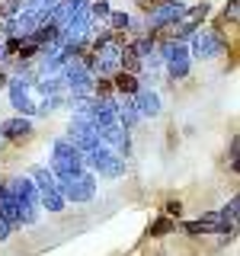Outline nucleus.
I'll use <instances>...</instances> for the list:
<instances>
[{
	"instance_id": "nucleus-11",
	"label": "nucleus",
	"mask_w": 240,
	"mask_h": 256,
	"mask_svg": "<svg viewBox=\"0 0 240 256\" xmlns=\"http://www.w3.org/2000/svg\"><path fill=\"white\" fill-rule=\"evenodd\" d=\"M32 132H36V125H32V118H26V116H13V118H6V122H0V138L13 141V144L29 141Z\"/></svg>"
},
{
	"instance_id": "nucleus-14",
	"label": "nucleus",
	"mask_w": 240,
	"mask_h": 256,
	"mask_svg": "<svg viewBox=\"0 0 240 256\" xmlns=\"http://www.w3.org/2000/svg\"><path fill=\"white\" fill-rule=\"evenodd\" d=\"M0 218L10 224V230L20 228V208H16L13 192L6 189V180H0Z\"/></svg>"
},
{
	"instance_id": "nucleus-29",
	"label": "nucleus",
	"mask_w": 240,
	"mask_h": 256,
	"mask_svg": "<svg viewBox=\"0 0 240 256\" xmlns=\"http://www.w3.org/2000/svg\"><path fill=\"white\" fill-rule=\"evenodd\" d=\"M4 144H6V141H4V138H0V148H4Z\"/></svg>"
},
{
	"instance_id": "nucleus-23",
	"label": "nucleus",
	"mask_w": 240,
	"mask_h": 256,
	"mask_svg": "<svg viewBox=\"0 0 240 256\" xmlns=\"http://www.w3.org/2000/svg\"><path fill=\"white\" fill-rule=\"evenodd\" d=\"M112 10H109V0H90V16H93V22L96 20H106Z\"/></svg>"
},
{
	"instance_id": "nucleus-26",
	"label": "nucleus",
	"mask_w": 240,
	"mask_h": 256,
	"mask_svg": "<svg viewBox=\"0 0 240 256\" xmlns=\"http://www.w3.org/2000/svg\"><path fill=\"white\" fill-rule=\"evenodd\" d=\"M237 150H240V141L234 138V141H230V154H228L230 157V170H237Z\"/></svg>"
},
{
	"instance_id": "nucleus-9",
	"label": "nucleus",
	"mask_w": 240,
	"mask_h": 256,
	"mask_svg": "<svg viewBox=\"0 0 240 256\" xmlns=\"http://www.w3.org/2000/svg\"><path fill=\"white\" fill-rule=\"evenodd\" d=\"M100 144H106V148L112 150L116 157L128 160V154H132V132L122 125H109V128H100Z\"/></svg>"
},
{
	"instance_id": "nucleus-8",
	"label": "nucleus",
	"mask_w": 240,
	"mask_h": 256,
	"mask_svg": "<svg viewBox=\"0 0 240 256\" xmlns=\"http://www.w3.org/2000/svg\"><path fill=\"white\" fill-rule=\"evenodd\" d=\"M68 138L77 144V150H80V154H86V150H93L96 144H100V134H96L93 122H90L86 116H80V112H74V116H70Z\"/></svg>"
},
{
	"instance_id": "nucleus-19",
	"label": "nucleus",
	"mask_w": 240,
	"mask_h": 256,
	"mask_svg": "<svg viewBox=\"0 0 240 256\" xmlns=\"http://www.w3.org/2000/svg\"><path fill=\"white\" fill-rule=\"evenodd\" d=\"M128 22H132V16H128V13H109L106 16V26H109V32H116V36L128 32Z\"/></svg>"
},
{
	"instance_id": "nucleus-28",
	"label": "nucleus",
	"mask_w": 240,
	"mask_h": 256,
	"mask_svg": "<svg viewBox=\"0 0 240 256\" xmlns=\"http://www.w3.org/2000/svg\"><path fill=\"white\" fill-rule=\"evenodd\" d=\"M6 84H10V74H4V70H0V90H6Z\"/></svg>"
},
{
	"instance_id": "nucleus-10",
	"label": "nucleus",
	"mask_w": 240,
	"mask_h": 256,
	"mask_svg": "<svg viewBox=\"0 0 240 256\" xmlns=\"http://www.w3.org/2000/svg\"><path fill=\"white\" fill-rule=\"evenodd\" d=\"M182 230L196 237V234H230V230H237V228H230L228 221H221L218 212H208L198 221H186V224H182Z\"/></svg>"
},
{
	"instance_id": "nucleus-16",
	"label": "nucleus",
	"mask_w": 240,
	"mask_h": 256,
	"mask_svg": "<svg viewBox=\"0 0 240 256\" xmlns=\"http://www.w3.org/2000/svg\"><path fill=\"white\" fill-rule=\"evenodd\" d=\"M38 208L48 214H61L64 208H68V202H64V196L58 192V186L54 189H45V192H38Z\"/></svg>"
},
{
	"instance_id": "nucleus-22",
	"label": "nucleus",
	"mask_w": 240,
	"mask_h": 256,
	"mask_svg": "<svg viewBox=\"0 0 240 256\" xmlns=\"http://www.w3.org/2000/svg\"><path fill=\"white\" fill-rule=\"evenodd\" d=\"M20 13H22V0H4V6H0L4 20H16Z\"/></svg>"
},
{
	"instance_id": "nucleus-4",
	"label": "nucleus",
	"mask_w": 240,
	"mask_h": 256,
	"mask_svg": "<svg viewBox=\"0 0 240 256\" xmlns=\"http://www.w3.org/2000/svg\"><path fill=\"white\" fill-rule=\"evenodd\" d=\"M84 170H90L93 176L118 180V176H125V160L116 157L106 144H96L93 150H86V154H84Z\"/></svg>"
},
{
	"instance_id": "nucleus-15",
	"label": "nucleus",
	"mask_w": 240,
	"mask_h": 256,
	"mask_svg": "<svg viewBox=\"0 0 240 256\" xmlns=\"http://www.w3.org/2000/svg\"><path fill=\"white\" fill-rule=\"evenodd\" d=\"M109 84H112V90H116L118 96H134L141 90V77L125 74V70H116V74L109 77Z\"/></svg>"
},
{
	"instance_id": "nucleus-12",
	"label": "nucleus",
	"mask_w": 240,
	"mask_h": 256,
	"mask_svg": "<svg viewBox=\"0 0 240 256\" xmlns=\"http://www.w3.org/2000/svg\"><path fill=\"white\" fill-rule=\"evenodd\" d=\"M132 102H134V109H138V116L141 118H157L160 116V96H157V90H148V86L141 84V90L132 96Z\"/></svg>"
},
{
	"instance_id": "nucleus-6",
	"label": "nucleus",
	"mask_w": 240,
	"mask_h": 256,
	"mask_svg": "<svg viewBox=\"0 0 240 256\" xmlns=\"http://www.w3.org/2000/svg\"><path fill=\"white\" fill-rule=\"evenodd\" d=\"M160 61L166 64V74L170 80H186L189 77V64H192V54L182 42H164L160 45Z\"/></svg>"
},
{
	"instance_id": "nucleus-5",
	"label": "nucleus",
	"mask_w": 240,
	"mask_h": 256,
	"mask_svg": "<svg viewBox=\"0 0 240 256\" xmlns=\"http://www.w3.org/2000/svg\"><path fill=\"white\" fill-rule=\"evenodd\" d=\"M228 52V42H224V36L218 29H196L189 36V54H196V58H218V54Z\"/></svg>"
},
{
	"instance_id": "nucleus-1",
	"label": "nucleus",
	"mask_w": 240,
	"mask_h": 256,
	"mask_svg": "<svg viewBox=\"0 0 240 256\" xmlns=\"http://www.w3.org/2000/svg\"><path fill=\"white\" fill-rule=\"evenodd\" d=\"M6 189L13 192L16 208H20V228H32V224L38 221V214H42L36 182H32L29 176H10V180H6Z\"/></svg>"
},
{
	"instance_id": "nucleus-21",
	"label": "nucleus",
	"mask_w": 240,
	"mask_h": 256,
	"mask_svg": "<svg viewBox=\"0 0 240 256\" xmlns=\"http://www.w3.org/2000/svg\"><path fill=\"white\" fill-rule=\"evenodd\" d=\"M170 230H176V221L164 214V218H157V221L148 228V234H150V237H164V234H170Z\"/></svg>"
},
{
	"instance_id": "nucleus-27",
	"label": "nucleus",
	"mask_w": 240,
	"mask_h": 256,
	"mask_svg": "<svg viewBox=\"0 0 240 256\" xmlns=\"http://www.w3.org/2000/svg\"><path fill=\"white\" fill-rule=\"evenodd\" d=\"M13 237V230H10V224H6L4 218H0V244H6V240Z\"/></svg>"
},
{
	"instance_id": "nucleus-17",
	"label": "nucleus",
	"mask_w": 240,
	"mask_h": 256,
	"mask_svg": "<svg viewBox=\"0 0 240 256\" xmlns=\"http://www.w3.org/2000/svg\"><path fill=\"white\" fill-rule=\"evenodd\" d=\"M26 176H29L32 182H36V189H38V192H45V189H54V186H58L54 173L48 170L45 164H36V166H29V173H26Z\"/></svg>"
},
{
	"instance_id": "nucleus-25",
	"label": "nucleus",
	"mask_w": 240,
	"mask_h": 256,
	"mask_svg": "<svg viewBox=\"0 0 240 256\" xmlns=\"http://www.w3.org/2000/svg\"><path fill=\"white\" fill-rule=\"evenodd\" d=\"M180 214H182V205L176 202V198H173V202H166V218H180Z\"/></svg>"
},
{
	"instance_id": "nucleus-3",
	"label": "nucleus",
	"mask_w": 240,
	"mask_h": 256,
	"mask_svg": "<svg viewBox=\"0 0 240 256\" xmlns=\"http://www.w3.org/2000/svg\"><path fill=\"white\" fill-rule=\"evenodd\" d=\"M58 192L68 205H86L96 196V176L90 170H80L70 176H58Z\"/></svg>"
},
{
	"instance_id": "nucleus-2",
	"label": "nucleus",
	"mask_w": 240,
	"mask_h": 256,
	"mask_svg": "<svg viewBox=\"0 0 240 256\" xmlns=\"http://www.w3.org/2000/svg\"><path fill=\"white\" fill-rule=\"evenodd\" d=\"M48 170L54 173V180H58V176H70V173H80V170H84V154L77 150V144L70 141L68 134L54 138V144H52V164H48Z\"/></svg>"
},
{
	"instance_id": "nucleus-13",
	"label": "nucleus",
	"mask_w": 240,
	"mask_h": 256,
	"mask_svg": "<svg viewBox=\"0 0 240 256\" xmlns=\"http://www.w3.org/2000/svg\"><path fill=\"white\" fill-rule=\"evenodd\" d=\"M10 106L20 112V116H26V118H32L36 116V102L29 100V86H22L20 80H10Z\"/></svg>"
},
{
	"instance_id": "nucleus-7",
	"label": "nucleus",
	"mask_w": 240,
	"mask_h": 256,
	"mask_svg": "<svg viewBox=\"0 0 240 256\" xmlns=\"http://www.w3.org/2000/svg\"><path fill=\"white\" fill-rule=\"evenodd\" d=\"M182 10H186V6H182V4H173V0H160V4H154V6H150V16H148L150 36L176 26V22L182 20Z\"/></svg>"
},
{
	"instance_id": "nucleus-24",
	"label": "nucleus",
	"mask_w": 240,
	"mask_h": 256,
	"mask_svg": "<svg viewBox=\"0 0 240 256\" xmlns=\"http://www.w3.org/2000/svg\"><path fill=\"white\" fill-rule=\"evenodd\" d=\"M237 10H240L237 0H228V6H224V22H230V26H234V22H237Z\"/></svg>"
},
{
	"instance_id": "nucleus-18",
	"label": "nucleus",
	"mask_w": 240,
	"mask_h": 256,
	"mask_svg": "<svg viewBox=\"0 0 240 256\" xmlns=\"http://www.w3.org/2000/svg\"><path fill=\"white\" fill-rule=\"evenodd\" d=\"M118 70H125V74H141V58L132 52V45H122V52H118Z\"/></svg>"
},
{
	"instance_id": "nucleus-20",
	"label": "nucleus",
	"mask_w": 240,
	"mask_h": 256,
	"mask_svg": "<svg viewBox=\"0 0 240 256\" xmlns=\"http://www.w3.org/2000/svg\"><path fill=\"white\" fill-rule=\"evenodd\" d=\"M237 212H240V198H237V196H230V202L224 205L218 214H221V221H228L230 228H237Z\"/></svg>"
}]
</instances>
